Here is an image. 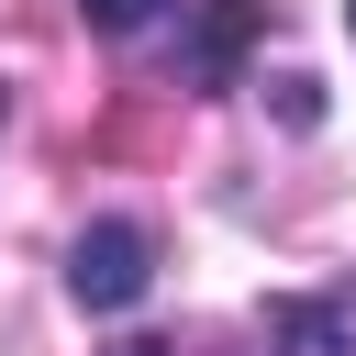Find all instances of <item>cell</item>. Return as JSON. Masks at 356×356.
Returning a JSON list of instances; mask_svg holds the SVG:
<instances>
[{"label": "cell", "mask_w": 356, "mask_h": 356, "mask_svg": "<svg viewBox=\"0 0 356 356\" xmlns=\"http://www.w3.org/2000/svg\"><path fill=\"white\" fill-rule=\"evenodd\" d=\"M67 289H78V312H134L156 289V234L145 222H89L67 245Z\"/></svg>", "instance_id": "obj_1"}, {"label": "cell", "mask_w": 356, "mask_h": 356, "mask_svg": "<svg viewBox=\"0 0 356 356\" xmlns=\"http://www.w3.org/2000/svg\"><path fill=\"white\" fill-rule=\"evenodd\" d=\"M267 345H278V356H356V323H345L334 300H278V312H267Z\"/></svg>", "instance_id": "obj_2"}, {"label": "cell", "mask_w": 356, "mask_h": 356, "mask_svg": "<svg viewBox=\"0 0 356 356\" xmlns=\"http://www.w3.org/2000/svg\"><path fill=\"white\" fill-rule=\"evenodd\" d=\"M245 33H256V0H211V22H200V44H189V67H200V78H234Z\"/></svg>", "instance_id": "obj_3"}, {"label": "cell", "mask_w": 356, "mask_h": 356, "mask_svg": "<svg viewBox=\"0 0 356 356\" xmlns=\"http://www.w3.org/2000/svg\"><path fill=\"white\" fill-rule=\"evenodd\" d=\"M156 11H167V0H78V22H89V33H145Z\"/></svg>", "instance_id": "obj_4"}, {"label": "cell", "mask_w": 356, "mask_h": 356, "mask_svg": "<svg viewBox=\"0 0 356 356\" xmlns=\"http://www.w3.org/2000/svg\"><path fill=\"white\" fill-rule=\"evenodd\" d=\"M278 111L289 122H323V78H278Z\"/></svg>", "instance_id": "obj_5"}, {"label": "cell", "mask_w": 356, "mask_h": 356, "mask_svg": "<svg viewBox=\"0 0 356 356\" xmlns=\"http://www.w3.org/2000/svg\"><path fill=\"white\" fill-rule=\"evenodd\" d=\"M111 356H167V345H111Z\"/></svg>", "instance_id": "obj_6"}, {"label": "cell", "mask_w": 356, "mask_h": 356, "mask_svg": "<svg viewBox=\"0 0 356 356\" xmlns=\"http://www.w3.org/2000/svg\"><path fill=\"white\" fill-rule=\"evenodd\" d=\"M345 33H356V0H345Z\"/></svg>", "instance_id": "obj_7"}]
</instances>
